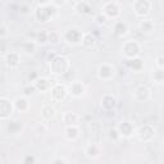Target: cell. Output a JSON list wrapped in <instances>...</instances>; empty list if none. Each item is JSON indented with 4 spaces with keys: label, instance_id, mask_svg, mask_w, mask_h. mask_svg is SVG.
Listing matches in <instances>:
<instances>
[{
    "label": "cell",
    "instance_id": "cell-23",
    "mask_svg": "<svg viewBox=\"0 0 164 164\" xmlns=\"http://www.w3.org/2000/svg\"><path fill=\"white\" fill-rule=\"evenodd\" d=\"M22 128V124L19 123V122H17V121H14V122H10L9 123V126H8V129L10 131V132H13V134H16L18 129H21Z\"/></svg>",
    "mask_w": 164,
    "mask_h": 164
},
{
    "label": "cell",
    "instance_id": "cell-31",
    "mask_svg": "<svg viewBox=\"0 0 164 164\" xmlns=\"http://www.w3.org/2000/svg\"><path fill=\"white\" fill-rule=\"evenodd\" d=\"M109 137L113 138V140H117L119 137V134L117 132V129H110V131H109Z\"/></svg>",
    "mask_w": 164,
    "mask_h": 164
},
{
    "label": "cell",
    "instance_id": "cell-27",
    "mask_svg": "<svg viewBox=\"0 0 164 164\" xmlns=\"http://www.w3.org/2000/svg\"><path fill=\"white\" fill-rule=\"evenodd\" d=\"M16 106H17V109H19V110H25V109L27 108V101L25 99H17L16 100Z\"/></svg>",
    "mask_w": 164,
    "mask_h": 164
},
{
    "label": "cell",
    "instance_id": "cell-8",
    "mask_svg": "<svg viewBox=\"0 0 164 164\" xmlns=\"http://www.w3.org/2000/svg\"><path fill=\"white\" fill-rule=\"evenodd\" d=\"M140 140L143 141H149L152 138V136H154V129H152L150 126H143L140 128Z\"/></svg>",
    "mask_w": 164,
    "mask_h": 164
},
{
    "label": "cell",
    "instance_id": "cell-7",
    "mask_svg": "<svg viewBox=\"0 0 164 164\" xmlns=\"http://www.w3.org/2000/svg\"><path fill=\"white\" fill-rule=\"evenodd\" d=\"M12 104L7 99H0V118H7L12 113Z\"/></svg>",
    "mask_w": 164,
    "mask_h": 164
},
{
    "label": "cell",
    "instance_id": "cell-3",
    "mask_svg": "<svg viewBox=\"0 0 164 164\" xmlns=\"http://www.w3.org/2000/svg\"><path fill=\"white\" fill-rule=\"evenodd\" d=\"M64 39L67 40L69 44H78L80 41H82V32L78 28H69L67 30V32L64 34Z\"/></svg>",
    "mask_w": 164,
    "mask_h": 164
},
{
    "label": "cell",
    "instance_id": "cell-25",
    "mask_svg": "<svg viewBox=\"0 0 164 164\" xmlns=\"http://www.w3.org/2000/svg\"><path fill=\"white\" fill-rule=\"evenodd\" d=\"M54 114H55V112H54V109H53V108H50V106L44 108V110H42V115L45 117V118L50 119V118H53V117H54Z\"/></svg>",
    "mask_w": 164,
    "mask_h": 164
},
{
    "label": "cell",
    "instance_id": "cell-12",
    "mask_svg": "<svg viewBox=\"0 0 164 164\" xmlns=\"http://www.w3.org/2000/svg\"><path fill=\"white\" fill-rule=\"evenodd\" d=\"M53 96L55 97L57 100L64 99V96H65V87L62 86V85L54 86V89H53Z\"/></svg>",
    "mask_w": 164,
    "mask_h": 164
},
{
    "label": "cell",
    "instance_id": "cell-34",
    "mask_svg": "<svg viewBox=\"0 0 164 164\" xmlns=\"http://www.w3.org/2000/svg\"><path fill=\"white\" fill-rule=\"evenodd\" d=\"M25 48H26V51H27V53H32V51H34V49H35L34 44H31V42L25 44Z\"/></svg>",
    "mask_w": 164,
    "mask_h": 164
},
{
    "label": "cell",
    "instance_id": "cell-13",
    "mask_svg": "<svg viewBox=\"0 0 164 164\" xmlns=\"http://www.w3.org/2000/svg\"><path fill=\"white\" fill-rule=\"evenodd\" d=\"M131 134H132V126H131V123L128 122H122L121 124H119V135H123V136H131Z\"/></svg>",
    "mask_w": 164,
    "mask_h": 164
},
{
    "label": "cell",
    "instance_id": "cell-30",
    "mask_svg": "<svg viewBox=\"0 0 164 164\" xmlns=\"http://www.w3.org/2000/svg\"><path fill=\"white\" fill-rule=\"evenodd\" d=\"M23 164H35V157H32V155H27V157L25 158Z\"/></svg>",
    "mask_w": 164,
    "mask_h": 164
},
{
    "label": "cell",
    "instance_id": "cell-37",
    "mask_svg": "<svg viewBox=\"0 0 164 164\" xmlns=\"http://www.w3.org/2000/svg\"><path fill=\"white\" fill-rule=\"evenodd\" d=\"M5 35H7L5 27H0V37H3V36H5Z\"/></svg>",
    "mask_w": 164,
    "mask_h": 164
},
{
    "label": "cell",
    "instance_id": "cell-2",
    "mask_svg": "<svg viewBox=\"0 0 164 164\" xmlns=\"http://www.w3.org/2000/svg\"><path fill=\"white\" fill-rule=\"evenodd\" d=\"M68 60L65 58H62V57H57L54 58L50 63V68L53 71V73L55 74H63L65 73V71L68 69Z\"/></svg>",
    "mask_w": 164,
    "mask_h": 164
},
{
    "label": "cell",
    "instance_id": "cell-22",
    "mask_svg": "<svg viewBox=\"0 0 164 164\" xmlns=\"http://www.w3.org/2000/svg\"><path fill=\"white\" fill-rule=\"evenodd\" d=\"M49 40V34H46L45 31H41L37 34V42L39 44H45Z\"/></svg>",
    "mask_w": 164,
    "mask_h": 164
},
{
    "label": "cell",
    "instance_id": "cell-28",
    "mask_svg": "<svg viewBox=\"0 0 164 164\" xmlns=\"http://www.w3.org/2000/svg\"><path fill=\"white\" fill-rule=\"evenodd\" d=\"M154 80H155L158 83H162V82H163V72H162L160 68H159L158 71L154 72Z\"/></svg>",
    "mask_w": 164,
    "mask_h": 164
},
{
    "label": "cell",
    "instance_id": "cell-20",
    "mask_svg": "<svg viewBox=\"0 0 164 164\" xmlns=\"http://www.w3.org/2000/svg\"><path fill=\"white\" fill-rule=\"evenodd\" d=\"M64 122L67 123V124H74L76 122H77V115L76 114H72V113H65V115H64Z\"/></svg>",
    "mask_w": 164,
    "mask_h": 164
},
{
    "label": "cell",
    "instance_id": "cell-6",
    "mask_svg": "<svg viewBox=\"0 0 164 164\" xmlns=\"http://www.w3.org/2000/svg\"><path fill=\"white\" fill-rule=\"evenodd\" d=\"M104 13L109 17H118L119 14V7L115 2H109L104 5Z\"/></svg>",
    "mask_w": 164,
    "mask_h": 164
},
{
    "label": "cell",
    "instance_id": "cell-36",
    "mask_svg": "<svg viewBox=\"0 0 164 164\" xmlns=\"http://www.w3.org/2000/svg\"><path fill=\"white\" fill-rule=\"evenodd\" d=\"M34 91H35V87H26V89H25V94L26 95H30V94H32Z\"/></svg>",
    "mask_w": 164,
    "mask_h": 164
},
{
    "label": "cell",
    "instance_id": "cell-4",
    "mask_svg": "<svg viewBox=\"0 0 164 164\" xmlns=\"http://www.w3.org/2000/svg\"><path fill=\"white\" fill-rule=\"evenodd\" d=\"M134 9L137 16H148L150 12V3L146 0H137L134 3Z\"/></svg>",
    "mask_w": 164,
    "mask_h": 164
},
{
    "label": "cell",
    "instance_id": "cell-14",
    "mask_svg": "<svg viewBox=\"0 0 164 164\" xmlns=\"http://www.w3.org/2000/svg\"><path fill=\"white\" fill-rule=\"evenodd\" d=\"M19 63V55L17 53H9L7 54V64L10 67H16Z\"/></svg>",
    "mask_w": 164,
    "mask_h": 164
},
{
    "label": "cell",
    "instance_id": "cell-21",
    "mask_svg": "<svg viewBox=\"0 0 164 164\" xmlns=\"http://www.w3.org/2000/svg\"><path fill=\"white\" fill-rule=\"evenodd\" d=\"M127 64L129 65L131 68H134V69H140L141 67H143V62H141L140 59H132V60H128Z\"/></svg>",
    "mask_w": 164,
    "mask_h": 164
},
{
    "label": "cell",
    "instance_id": "cell-11",
    "mask_svg": "<svg viewBox=\"0 0 164 164\" xmlns=\"http://www.w3.org/2000/svg\"><path fill=\"white\" fill-rule=\"evenodd\" d=\"M136 97L141 101H145L150 97V90L148 89L146 86H140L137 91H136Z\"/></svg>",
    "mask_w": 164,
    "mask_h": 164
},
{
    "label": "cell",
    "instance_id": "cell-26",
    "mask_svg": "<svg viewBox=\"0 0 164 164\" xmlns=\"http://www.w3.org/2000/svg\"><path fill=\"white\" fill-rule=\"evenodd\" d=\"M67 136H68V138H72V140H74L76 137L78 136V131H77V128L76 127H69L68 129H67Z\"/></svg>",
    "mask_w": 164,
    "mask_h": 164
},
{
    "label": "cell",
    "instance_id": "cell-17",
    "mask_svg": "<svg viewBox=\"0 0 164 164\" xmlns=\"http://www.w3.org/2000/svg\"><path fill=\"white\" fill-rule=\"evenodd\" d=\"M114 32L118 36H123L127 32V25L124 22H117L115 26H114Z\"/></svg>",
    "mask_w": 164,
    "mask_h": 164
},
{
    "label": "cell",
    "instance_id": "cell-24",
    "mask_svg": "<svg viewBox=\"0 0 164 164\" xmlns=\"http://www.w3.org/2000/svg\"><path fill=\"white\" fill-rule=\"evenodd\" d=\"M140 27H141V30H143V31H151V28H152V22L150 19H145V21L141 22Z\"/></svg>",
    "mask_w": 164,
    "mask_h": 164
},
{
    "label": "cell",
    "instance_id": "cell-35",
    "mask_svg": "<svg viewBox=\"0 0 164 164\" xmlns=\"http://www.w3.org/2000/svg\"><path fill=\"white\" fill-rule=\"evenodd\" d=\"M21 12L22 13H28V10H30V7L27 4H21Z\"/></svg>",
    "mask_w": 164,
    "mask_h": 164
},
{
    "label": "cell",
    "instance_id": "cell-19",
    "mask_svg": "<svg viewBox=\"0 0 164 164\" xmlns=\"http://www.w3.org/2000/svg\"><path fill=\"white\" fill-rule=\"evenodd\" d=\"M49 86V82L46 78H37L36 82H35V89L37 90H41V91H45Z\"/></svg>",
    "mask_w": 164,
    "mask_h": 164
},
{
    "label": "cell",
    "instance_id": "cell-18",
    "mask_svg": "<svg viewBox=\"0 0 164 164\" xmlns=\"http://www.w3.org/2000/svg\"><path fill=\"white\" fill-rule=\"evenodd\" d=\"M95 37L91 35V34H87L82 37V44H83V46L85 48H92L95 45Z\"/></svg>",
    "mask_w": 164,
    "mask_h": 164
},
{
    "label": "cell",
    "instance_id": "cell-40",
    "mask_svg": "<svg viewBox=\"0 0 164 164\" xmlns=\"http://www.w3.org/2000/svg\"><path fill=\"white\" fill-rule=\"evenodd\" d=\"M54 164H64V160H62V159H57L55 162H54Z\"/></svg>",
    "mask_w": 164,
    "mask_h": 164
},
{
    "label": "cell",
    "instance_id": "cell-10",
    "mask_svg": "<svg viewBox=\"0 0 164 164\" xmlns=\"http://www.w3.org/2000/svg\"><path fill=\"white\" fill-rule=\"evenodd\" d=\"M115 105H117V100L114 99L113 96L106 95V96L103 97V100H101V106H103L104 109H106V110H112V109L115 108Z\"/></svg>",
    "mask_w": 164,
    "mask_h": 164
},
{
    "label": "cell",
    "instance_id": "cell-16",
    "mask_svg": "<svg viewBox=\"0 0 164 164\" xmlns=\"http://www.w3.org/2000/svg\"><path fill=\"white\" fill-rule=\"evenodd\" d=\"M71 92L74 96H81L83 94V86L81 82H73L71 85Z\"/></svg>",
    "mask_w": 164,
    "mask_h": 164
},
{
    "label": "cell",
    "instance_id": "cell-29",
    "mask_svg": "<svg viewBox=\"0 0 164 164\" xmlns=\"http://www.w3.org/2000/svg\"><path fill=\"white\" fill-rule=\"evenodd\" d=\"M87 154H89L90 157H96V154H97V149H96V146H90L89 150H87Z\"/></svg>",
    "mask_w": 164,
    "mask_h": 164
},
{
    "label": "cell",
    "instance_id": "cell-33",
    "mask_svg": "<svg viewBox=\"0 0 164 164\" xmlns=\"http://www.w3.org/2000/svg\"><path fill=\"white\" fill-rule=\"evenodd\" d=\"M49 40L51 42H57L58 41V34L57 32H51V34H49Z\"/></svg>",
    "mask_w": 164,
    "mask_h": 164
},
{
    "label": "cell",
    "instance_id": "cell-15",
    "mask_svg": "<svg viewBox=\"0 0 164 164\" xmlns=\"http://www.w3.org/2000/svg\"><path fill=\"white\" fill-rule=\"evenodd\" d=\"M76 8H77V10L80 13H83V14H91L92 12H91V7H90V4L89 3H76Z\"/></svg>",
    "mask_w": 164,
    "mask_h": 164
},
{
    "label": "cell",
    "instance_id": "cell-1",
    "mask_svg": "<svg viewBox=\"0 0 164 164\" xmlns=\"http://www.w3.org/2000/svg\"><path fill=\"white\" fill-rule=\"evenodd\" d=\"M39 8L36 9V18L40 22H48L50 17H53V14L55 13V8L51 7V3L46 2V3H39Z\"/></svg>",
    "mask_w": 164,
    "mask_h": 164
},
{
    "label": "cell",
    "instance_id": "cell-38",
    "mask_svg": "<svg viewBox=\"0 0 164 164\" xmlns=\"http://www.w3.org/2000/svg\"><path fill=\"white\" fill-rule=\"evenodd\" d=\"M158 67L162 69V67H163V57L160 55L159 58H158Z\"/></svg>",
    "mask_w": 164,
    "mask_h": 164
},
{
    "label": "cell",
    "instance_id": "cell-5",
    "mask_svg": "<svg viewBox=\"0 0 164 164\" xmlns=\"http://www.w3.org/2000/svg\"><path fill=\"white\" fill-rule=\"evenodd\" d=\"M123 50H124V54H126L127 57L134 58V59H135L136 55H138V53H140V48H138V45H137L135 41H128V42H126Z\"/></svg>",
    "mask_w": 164,
    "mask_h": 164
},
{
    "label": "cell",
    "instance_id": "cell-39",
    "mask_svg": "<svg viewBox=\"0 0 164 164\" xmlns=\"http://www.w3.org/2000/svg\"><path fill=\"white\" fill-rule=\"evenodd\" d=\"M36 76H37V74H36V72H34V73H30L28 78H30V80H34V78H36Z\"/></svg>",
    "mask_w": 164,
    "mask_h": 164
},
{
    "label": "cell",
    "instance_id": "cell-9",
    "mask_svg": "<svg viewBox=\"0 0 164 164\" xmlns=\"http://www.w3.org/2000/svg\"><path fill=\"white\" fill-rule=\"evenodd\" d=\"M114 74V68L110 67V65H106V64H103L99 67V77L100 78H110L113 77Z\"/></svg>",
    "mask_w": 164,
    "mask_h": 164
},
{
    "label": "cell",
    "instance_id": "cell-32",
    "mask_svg": "<svg viewBox=\"0 0 164 164\" xmlns=\"http://www.w3.org/2000/svg\"><path fill=\"white\" fill-rule=\"evenodd\" d=\"M96 21H97V23H105V22H106V17L103 13H100L99 16L96 17Z\"/></svg>",
    "mask_w": 164,
    "mask_h": 164
}]
</instances>
